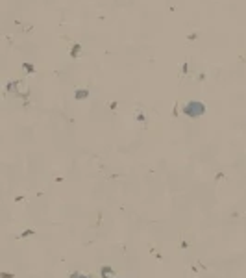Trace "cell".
Here are the masks:
<instances>
[{"instance_id": "7", "label": "cell", "mask_w": 246, "mask_h": 278, "mask_svg": "<svg viewBox=\"0 0 246 278\" xmlns=\"http://www.w3.org/2000/svg\"><path fill=\"white\" fill-rule=\"evenodd\" d=\"M71 278H89V276H81V274H72Z\"/></svg>"}, {"instance_id": "2", "label": "cell", "mask_w": 246, "mask_h": 278, "mask_svg": "<svg viewBox=\"0 0 246 278\" xmlns=\"http://www.w3.org/2000/svg\"><path fill=\"white\" fill-rule=\"evenodd\" d=\"M87 95H89L87 89H78V91H76V98H78V100H80V98H85Z\"/></svg>"}, {"instance_id": "3", "label": "cell", "mask_w": 246, "mask_h": 278, "mask_svg": "<svg viewBox=\"0 0 246 278\" xmlns=\"http://www.w3.org/2000/svg\"><path fill=\"white\" fill-rule=\"evenodd\" d=\"M80 48H81L80 45H74V46H72V52H71V56H72V58H78V52H80Z\"/></svg>"}, {"instance_id": "6", "label": "cell", "mask_w": 246, "mask_h": 278, "mask_svg": "<svg viewBox=\"0 0 246 278\" xmlns=\"http://www.w3.org/2000/svg\"><path fill=\"white\" fill-rule=\"evenodd\" d=\"M0 276H2V278H13V274H11V273H2Z\"/></svg>"}, {"instance_id": "4", "label": "cell", "mask_w": 246, "mask_h": 278, "mask_svg": "<svg viewBox=\"0 0 246 278\" xmlns=\"http://www.w3.org/2000/svg\"><path fill=\"white\" fill-rule=\"evenodd\" d=\"M22 67H24V69H26V71H28V73H33V65H30V63H24V65H22Z\"/></svg>"}, {"instance_id": "1", "label": "cell", "mask_w": 246, "mask_h": 278, "mask_svg": "<svg viewBox=\"0 0 246 278\" xmlns=\"http://www.w3.org/2000/svg\"><path fill=\"white\" fill-rule=\"evenodd\" d=\"M183 111L189 115V117H200V115H204V111H206V106H204L202 102H196V100H192V102L185 104Z\"/></svg>"}, {"instance_id": "5", "label": "cell", "mask_w": 246, "mask_h": 278, "mask_svg": "<svg viewBox=\"0 0 246 278\" xmlns=\"http://www.w3.org/2000/svg\"><path fill=\"white\" fill-rule=\"evenodd\" d=\"M33 234V230H26V232H22V237H28V236H32Z\"/></svg>"}]
</instances>
